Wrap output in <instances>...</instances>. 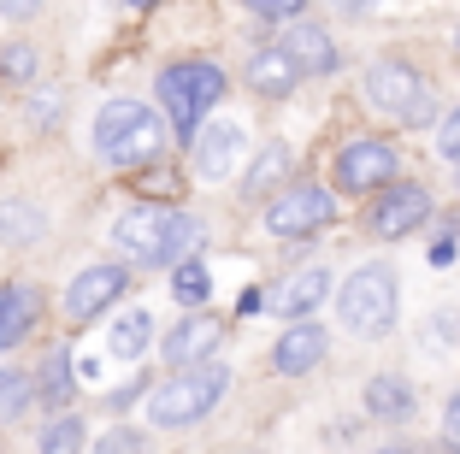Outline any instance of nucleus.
<instances>
[{
  "instance_id": "f704fd0d",
  "label": "nucleus",
  "mask_w": 460,
  "mask_h": 454,
  "mask_svg": "<svg viewBox=\"0 0 460 454\" xmlns=\"http://www.w3.org/2000/svg\"><path fill=\"white\" fill-rule=\"evenodd\" d=\"M337 6H349V13H366V6H372V0H337Z\"/></svg>"
},
{
  "instance_id": "423d86ee",
  "label": "nucleus",
  "mask_w": 460,
  "mask_h": 454,
  "mask_svg": "<svg viewBox=\"0 0 460 454\" xmlns=\"http://www.w3.org/2000/svg\"><path fill=\"white\" fill-rule=\"evenodd\" d=\"M395 172H402V154H395V142H384V136H354V142L337 154V172H331V183H337L342 195H366V189H384Z\"/></svg>"
},
{
  "instance_id": "393cba45",
  "label": "nucleus",
  "mask_w": 460,
  "mask_h": 454,
  "mask_svg": "<svg viewBox=\"0 0 460 454\" xmlns=\"http://www.w3.org/2000/svg\"><path fill=\"white\" fill-rule=\"evenodd\" d=\"M284 172H289V147H284V142H271L266 154L254 160V172H248V189L260 195V189H271V183H278Z\"/></svg>"
},
{
  "instance_id": "bb28decb",
  "label": "nucleus",
  "mask_w": 460,
  "mask_h": 454,
  "mask_svg": "<svg viewBox=\"0 0 460 454\" xmlns=\"http://www.w3.org/2000/svg\"><path fill=\"white\" fill-rule=\"evenodd\" d=\"M41 449H48V454H59V449H83V425H77V419H54V425L41 431Z\"/></svg>"
},
{
  "instance_id": "9b49d317",
  "label": "nucleus",
  "mask_w": 460,
  "mask_h": 454,
  "mask_svg": "<svg viewBox=\"0 0 460 454\" xmlns=\"http://www.w3.org/2000/svg\"><path fill=\"white\" fill-rule=\"evenodd\" d=\"M319 361H325V325H313V313H301V319L278 336L271 366H278L284 378H301V372H313Z\"/></svg>"
},
{
  "instance_id": "412c9836",
  "label": "nucleus",
  "mask_w": 460,
  "mask_h": 454,
  "mask_svg": "<svg viewBox=\"0 0 460 454\" xmlns=\"http://www.w3.org/2000/svg\"><path fill=\"white\" fill-rule=\"evenodd\" d=\"M36 396H41V401H54V407L71 396V354H66V348H54V354L36 366Z\"/></svg>"
},
{
  "instance_id": "ddd939ff",
  "label": "nucleus",
  "mask_w": 460,
  "mask_h": 454,
  "mask_svg": "<svg viewBox=\"0 0 460 454\" xmlns=\"http://www.w3.org/2000/svg\"><path fill=\"white\" fill-rule=\"evenodd\" d=\"M325 295H331V272H296V278H284L266 295V307L284 313V319H301V313H313Z\"/></svg>"
},
{
  "instance_id": "dca6fc26",
  "label": "nucleus",
  "mask_w": 460,
  "mask_h": 454,
  "mask_svg": "<svg viewBox=\"0 0 460 454\" xmlns=\"http://www.w3.org/2000/svg\"><path fill=\"white\" fill-rule=\"evenodd\" d=\"M301 83V66L271 41V48H260L254 59H248V89H260V94H289Z\"/></svg>"
},
{
  "instance_id": "a878e982",
  "label": "nucleus",
  "mask_w": 460,
  "mask_h": 454,
  "mask_svg": "<svg viewBox=\"0 0 460 454\" xmlns=\"http://www.w3.org/2000/svg\"><path fill=\"white\" fill-rule=\"evenodd\" d=\"M0 77L30 83V77H36V48H30V41H13V48L0 54Z\"/></svg>"
},
{
  "instance_id": "6ab92c4d",
  "label": "nucleus",
  "mask_w": 460,
  "mask_h": 454,
  "mask_svg": "<svg viewBox=\"0 0 460 454\" xmlns=\"http://www.w3.org/2000/svg\"><path fill=\"white\" fill-rule=\"evenodd\" d=\"M41 230H48L41 207H30V200H0V242H6V248H24Z\"/></svg>"
},
{
  "instance_id": "c756f323",
  "label": "nucleus",
  "mask_w": 460,
  "mask_h": 454,
  "mask_svg": "<svg viewBox=\"0 0 460 454\" xmlns=\"http://www.w3.org/2000/svg\"><path fill=\"white\" fill-rule=\"evenodd\" d=\"M296 6H301V0H260L254 13H260V18H289Z\"/></svg>"
},
{
  "instance_id": "b1692460",
  "label": "nucleus",
  "mask_w": 460,
  "mask_h": 454,
  "mask_svg": "<svg viewBox=\"0 0 460 454\" xmlns=\"http://www.w3.org/2000/svg\"><path fill=\"white\" fill-rule=\"evenodd\" d=\"M195 242H201V225H195L190 213H172V225H165V266H177Z\"/></svg>"
},
{
  "instance_id": "e433bc0d",
  "label": "nucleus",
  "mask_w": 460,
  "mask_h": 454,
  "mask_svg": "<svg viewBox=\"0 0 460 454\" xmlns=\"http://www.w3.org/2000/svg\"><path fill=\"white\" fill-rule=\"evenodd\" d=\"M248 6H260V0H248Z\"/></svg>"
},
{
  "instance_id": "5701e85b",
  "label": "nucleus",
  "mask_w": 460,
  "mask_h": 454,
  "mask_svg": "<svg viewBox=\"0 0 460 454\" xmlns=\"http://www.w3.org/2000/svg\"><path fill=\"white\" fill-rule=\"evenodd\" d=\"M30 401H36V378L18 372V366H0V419L24 414Z\"/></svg>"
},
{
  "instance_id": "a211bd4d",
  "label": "nucleus",
  "mask_w": 460,
  "mask_h": 454,
  "mask_svg": "<svg viewBox=\"0 0 460 454\" xmlns=\"http://www.w3.org/2000/svg\"><path fill=\"white\" fill-rule=\"evenodd\" d=\"M366 414L372 419H407L413 414V389H407L395 372H378L372 384H366Z\"/></svg>"
},
{
  "instance_id": "4be33fe9",
  "label": "nucleus",
  "mask_w": 460,
  "mask_h": 454,
  "mask_svg": "<svg viewBox=\"0 0 460 454\" xmlns=\"http://www.w3.org/2000/svg\"><path fill=\"white\" fill-rule=\"evenodd\" d=\"M172 295L183 301V307H201L207 295H213V272H207L201 260H177V272H172Z\"/></svg>"
},
{
  "instance_id": "f03ea898",
  "label": "nucleus",
  "mask_w": 460,
  "mask_h": 454,
  "mask_svg": "<svg viewBox=\"0 0 460 454\" xmlns=\"http://www.w3.org/2000/svg\"><path fill=\"white\" fill-rule=\"evenodd\" d=\"M165 147V124L142 101H107L95 119V154L107 165H148Z\"/></svg>"
},
{
  "instance_id": "2eb2a0df",
  "label": "nucleus",
  "mask_w": 460,
  "mask_h": 454,
  "mask_svg": "<svg viewBox=\"0 0 460 454\" xmlns=\"http://www.w3.org/2000/svg\"><path fill=\"white\" fill-rule=\"evenodd\" d=\"M278 48H284V54L296 59L301 71H313V77H319V71H331V66H337V48H331V36H325V30H319V24H289Z\"/></svg>"
},
{
  "instance_id": "f257e3e1",
  "label": "nucleus",
  "mask_w": 460,
  "mask_h": 454,
  "mask_svg": "<svg viewBox=\"0 0 460 454\" xmlns=\"http://www.w3.org/2000/svg\"><path fill=\"white\" fill-rule=\"evenodd\" d=\"M225 389H230V372L225 366H213V361H195V366H183L177 378H165L160 389L148 396V419L160 431H183V425H195V419H207L225 401Z\"/></svg>"
},
{
  "instance_id": "72a5a7b5",
  "label": "nucleus",
  "mask_w": 460,
  "mask_h": 454,
  "mask_svg": "<svg viewBox=\"0 0 460 454\" xmlns=\"http://www.w3.org/2000/svg\"><path fill=\"white\" fill-rule=\"evenodd\" d=\"M30 112H36V119H54V112H59V94H36V107H30Z\"/></svg>"
},
{
  "instance_id": "39448f33",
  "label": "nucleus",
  "mask_w": 460,
  "mask_h": 454,
  "mask_svg": "<svg viewBox=\"0 0 460 454\" xmlns=\"http://www.w3.org/2000/svg\"><path fill=\"white\" fill-rule=\"evenodd\" d=\"M366 101L395 124H425L431 119V83L407 66V59H378V66L366 71Z\"/></svg>"
},
{
  "instance_id": "aec40b11",
  "label": "nucleus",
  "mask_w": 460,
  "mask_h": 454,
  "mask_svg": "<svg viewBox=\"0 0 460 454\" xmlns=\"http://www.w3.org/2000/svg\"><path fill=\"white\" fill-rule=\"evenodd\" d=\"M112 354H119V361H136V354H142V348L154 343V319L142 307H130V313H119V325H112Z\"/></svg>"
},
{
  "instance_id": "20e7f679",
  "label": "nucleus",
  "mask_w": 460,
  "mask_h": 454,
  "mask_svg": "<svg viewBox=\"0 0 460 454\" xmlns=\"http://www.w3.org/2000/svg\"><path fill=\"white\" fill-rule=\"evenodd\" d=\"M337 313L354 336H390V325H395V272L390 266H360L337 289Z\"/></svg>"
},
{
  "instance_id": "7c9ffc66",
  "label": "nucleus",
  "mask_w": 460,
  "mask_h": 454,
  "mask_svg": "<svg viewBox=\"0 0 460 454\" xmlns=\"http://www.w3.org/2000/svg\"><path fill=\"white\" fill-rule=\"evenodd\" d=\"M101 449H112V454L119 449H142V437H136V431H112V437H101Z\"/></svg>"
},
{
  "instance_id": "2f4dec72",
  "label": "nucleus",
  "mask_w": 460,
  "mask_h": 454,
  "mask_svg": "<svg viewBox=\"0 0 460 454\" xmlns=\"http://www.w3.org/2000/svg\"><path fill=\"white\" fill-rule=\"evenodd\" d=\"M41 0H0V18H30Z\"/></svg>"
},
{
  "instance_id": "c85d7f7f",
  "label": "nucleus",
  "mask_w": 460,
  "mask_h": 454,
  "mask_svg": "<svg viewBox=\"0 0 460 454\" xmlns=\"http://www.w3.org/2000/svg\"><path fill=\"white\" fill-rule=\"evenodd\" d=\"M443 437L448 442H460V389L448 396V414H443Z\"/></svg>"
},
{
  "instance_id": "0eeeda50",
  "label": "nucleus",
  "mask_w": 460,
  "mask_h": 454,
  "mask_svg": "<svg viewBox=\"0 0 460 454\" xmlns=\"http://www.w3.org/2000/svg\"><path fill=\"white\" fill-rule=\"evenodd\" d=\"M331 213H337V200H331L325 183H289L284 195L266 207V230L271 236H313V230H325Z\"/></svg>"
},
{
  "instance_id": "1a4fd4ad",
  "label": "nucleus",
  "mask_w": 460,
  "mask_h": 454,
  "mask_svg": "<svg viewBox=\"0 0 460 454\" xmlns=\"http://www.w3.org/2000/svg\"><path fill=\"white\" fill-rule=\"evenodd\" d=\"M425 213H431V195H425L420 183H395L390 177L384 195H378V207H372V236L395 242V236H407V230H420Z\"/></svg>"
},
{
  "instance_id": "4468645a",
  "label": "nucleus",
  "mask_w": 460,
  "mask_h": 454,
  "mask_svg": "<svg viewBox=\"0 0 460 454\" xmlns=\"http://www.w3.org/2000/svg\"><path fill=\"white\" fill-rule=\"evenodd\" d=\"M218 331H225V325L207 319V313L183 319L172 336H165V361H172V366H195V361H207V354H213V343H218Z\"/></svg>"
},
{
  "instance_id": "473e14b6",
  "label": "nucleus",
  "mask_w": 460,
  "mask_h": 454,
  "mask_svg": "<svg viewBox=\"0 0 460 454\" xmlns=\"http://www.w3.org/2000/svg\"><path fill=\"white\" fill-rule=\"evenodd\" d=\"M266 307V289H243V301H236V313H260Z\"/></svg>"
},
{
  "instance_id": "7ed1b4c3",
  "label": "nucleus",
  "mask_w": 460,
  "mask_h": 454,
  "mask_svg": "<svg viewBox=\"0 0 460 454\" xmlns=\"http://www.w3.org/2000/svg\"><path fill=\"white\" fill-rule=\"evenodd\" d=\"M225 94V71L207 66V59H177V66L160 71V101H165V119H172V130L190 142L195 124L213 112V101Z\"/></svg>"
},
{
  "instance_id": "c9c22d12",
  "label": "nucleus",
  "mask_w": 460,
  "mask_h": 454,
  "mask_svg": "<svg viewBox=\"0 0 460 454\" xmlns=\"http://www.w3.org/2000/svg\"><path fill=\"white\" fill-rule=\"evenodd\" d=\"M130 6H154V0H130Z\"/></svg>"
},
{
  "instance_id": "4c0bfd02",
  "label": "nucleus",
  "mask_w": 460,
  "mask_h": 454,
  "mask_svg": "<svg viewBox=\"0 0 460 454\" xmlns=\"http://www.w3.org/2000/svg\"><path fill=\"white\" fill-rule=\"evenodd\" d=\"M455 48H460V36H455Z\"/></svg>"
},
{
  "instance_id": "9d476101",
  "label": "nucleus",
  "mask_w": 460,
  "mask_h": 454,
  "mask_svg": "<svg viewBox=\"0 0 460 454\" xmlns=\"http://www.w3.org/2000/svg\"><path fill=\"white\" fill-rule=\"evenodd\" d=\"M124 289H130V272H124V266H89V272L71 278L66 313H71V319H95V313H107Z\"/></svg>"
},
{
  "instance_id": "6e6552de",
  "label": "nucleus",
  "mask_w": 460,
  "mask_h": 454,
  "mask_svg": "<svg viewBox=\"0 0 460 454\" xmlns=\"http://www.w3.org/2000/svg\"><path fill=\"white\" fill-rule=\"evenodd\" d=\"M165 225H172V207H130L112 225V242L136 266H165Z\"/></svg>"
},
{
  "instance_id": "f8f14e48",
  "label": "nucleus",
  "mask_w": 460,
  "mask_h": 454,
  "mask_svg": "<svg viewBox=\"0 0 460 454\" xmlns=\"http://www.w3.org/2000/svg\"><path fill=\"white\" fill-rule=\"evenodd\" d=\"M195 172L201 177H230V165H236V154H243V124H213V130H201L195 124Z\"/></svg>"
},
{
  "instance_id": "f3484780",
  "label": "nucleus",
  "mask_w": 460,
  "mask_h": 454,
  "mask_svg": "<svg viewBox=\"0 0 460 454\" xmlns=\"http://www.w3.org/2000/svg\"><path fill=\"white\" fill-rule=\"evenodd\" d=\"M36 313H41V301H36V289H0V354L6 348H18L30 336V325H36Z\"/></svg>"
},
{
  "instance_id": "cd10ccee",
  "label": "nucleus",
  "mask_w": 460,
  "mask_h": 454,
  "mask_svg": "<svg viewBox=\"0 0 460 454\" xmlns=\"http://www.w3.org/2000/svg\"><path fill=\"white\" fill-rule=\"evenodd\" d=\"M437 154H443V160H455V165H460V107L448 112V119H443V130H437Z\"/></svg>"
}]
</instances>
